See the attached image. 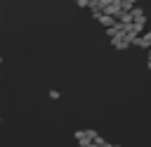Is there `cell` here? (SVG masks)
<instances>
[{"label": "cell", "mask_w": 151, "mask_h": 147, "mask_svg": "<svg viewBox=\"0 0 151 147\" xmlns=\"http://www.w3.org/2000/svg\"><path fill=\"white\" fill-rule=\"evenodd\" d=\"M149 33H151V31H149Z\"/></svg>", "instance_id": "277c9868"}, {"label": "cell", "mask_w": 151, "mask_h": 147, "mask_svg": "<svg viewBox=\"0 0 151 147\" xmlns=\"http://www.w3.org/2000/svg\"><path fill=\"white\" fill-rule=\"evenodd\" d=\"M132 45H139V47H151V33H144V36H137L132 40Z\"/></svg>", "instance_id": "6da1fadb"}, {"label": "cell", "mask_w": 151, "mask_h": 147, "mask_svg": "<svg viewBox=\"0 0 151 147\" xmlns=\"http://www.w3.org/2000/svg\"><path fill=\"white\" fill-rule=\"evenodd\" d=\"M111 147H120V145H111Z\"/></svg>", "instance_id": "3957f363"}, {"label": "cell", "mask_w": 151, "mask_h": 147, "mask_svg": "<svg viewBox=\"0 0 151 147\" xmlns=\"http://www.w3.org/2000/svg\"><path fill=\"white\" fill-rule=\"evenodd\" d=\"M149 69H151V59H149Z\"/></svg>", "instance_id": "7a4b0ae2"}]
</instances>
